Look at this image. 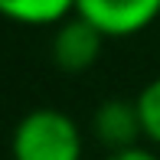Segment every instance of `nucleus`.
Masks as SVG:
<instances>
[{"label": "nucleus", "mask_w": 160, "mask_h": 160, "mask_svg": "<svg viewBox=\"0 0 160 160\" xmlns=\"http://www.w3.org/2000/svg\"><path fill=\"white\" fill-rule=\"evenodd\" d=\"M75 13V0H0V17L20 26H56Z\"/></svg>", "instance_id": "39448f33"}, {"label": "nucleus", "mask_w": 160, "mask_h": 160, "mask_svg": "<svg viewBox=\"0 0 160 160\" xmlns=\"http://www.w3.org/2000/svg\"><path fill=\"white\" fill-rule=\"evenodd\" d=\"M52 62L59 65L69 75H78V72H88L92 65L98 62L101 46H105V33L98 30L95 23H88L85 17L72 13L62 23L52 26Z\"/></svg>", "instance_id": "7ed1b4c3"}, {"label": "nucleus", "mask_w": 160, "mask_h": 160, "mask_svg": "<svg viewBox=\"0 0 160 160\" xmlns=\"http://www.w3.org/2000/svg\"><path fill=\"white\" fill-rule=\"evenodd\" d=\"M137 114H141V128H144V141H150L154 147H160V75L150 78L141 92H137Z\"/></svg>", "instance_id": "423d86ee"}, {"label": "nucleus", "mask_w": 160, "mask_h": 160, "mask_svg": "<svg viewBox=\"0 0 160 160\" xmlns=\"http://www.w3.org/2000/svg\"><path fill=\"white\" fill-rule=\"evenodd\" d=\"M105 160H160L150 147L144 144H134V147H121V150H108Z\"/></svg>", "instance_id": "0eeeda50"}, {"label": "nucleus", "mask_w": 160, "mask_h": 160, "mask_svg": "<svg viewBox=\"0 0 160 160\" xmlns=\"http://www.w3.org/2000/svg\"><path fill=\"white\" fill-rule=\"evenodd\" d=\"M92 131L108 150H121V147H134L144 141V128H141V114H137V101L134 98H108L101 101L92 114Z\"/></svg>", "instance_id": "20e7f679"}, {"label": "nucleus", "mask_w": 160, "mask_h": 160, "mask_svg": "<svg viewBox=\"0 0 160 160\" xmlns=\"http://www.w3.org/2000/svg\"><path fill=\"white\" fill-rule=\"evenodd\" d=\"M82 128L62 108H33L17 121L10 134L13 160H82Z\"/></svg>", "instance_id": "f257e3e1"}, {"label": "nucleus", "mask_w": 160, "mask_h": 160, "mask_svg": "<svg viewBox=\"0 0 160 160\" xmlns=\"http://www.w3.org/2000/svg\"><path fill=\"white\" fill-rule=\"evenodd\" d=\"M75 13L95 23L105 39H128L157 23L160 0H75Z\"/></svg>", "instance_id": "f03ea898"}]
</instances>
